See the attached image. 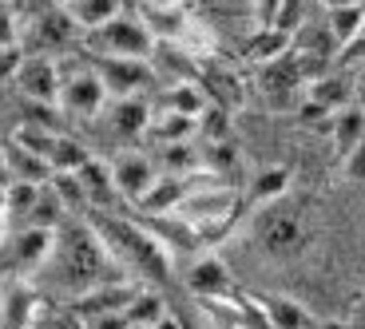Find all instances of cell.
Instances as JSON below:
<instances>
[{
  "label": "cell",
  "instance_id": "1",
  "mask_svg": "<svg viewBox=\"0 0 365 329\" xmlns=\"http://www.w3.org/2000/svg\"><path fill=\"white\" fill-rule=\"evenodd\" d=\"M36 278H44L48 290L64 293V298H80L91 286L111 282V278H128L115 266V258L108 254V246L100 242V234L91 230L88 219H68L56 230L52 258L44 262Z\"/></svg>",
  "mask_w": 365,
  "mask_h": 329
},
{
  "label": "cell",
  "instance_id": "2",
  "mask_svg": "<svg viewBox=\"0 0 365 329\" xmlns=\"http://www.w3.org/2000/svg\"><path fill=\"white\" fill-rule=\"evenodd\" d=\"M91 230L100 234V242L108 246V254L115 258V266L131 282L143 286H163L167 278L175 274V254L155 230L139 219H128V214H103L91 211L88 214Z\"/></svg>",
  "mask_w": 365,
  "mask_h": 329
},
{
  "label": "cell",
  "instance_id": "3",
  "mask_svg": "<svg viewBox=\"0 0 365 329\" xmlns=\"http://www.w3.org/2000/svg\"><path fill=\"white\" fill-rule=\"evenodd\" d=\"M187 183H191V191H187V199L179 202L175 219H179L187 230H195L199 238L222 234V230L242 214L247 194L238 191V187H230L227 179H219L215 171L199 167L195 174H187Z\"/></svg>",
  "mask_w": 365,
  "mask_h": 329
},
{
  "label": "cell",
  "instance_id": "4",
  "mask_svg": "<svg viewBox=\"0 0 365 329\" xmlns=\"http://www.w3.org/2000/svg\"><path fill=\"white\" fill-rule=\"evenodd\" d=\"M250 238L255 246L262 250L274 262H290L302 250L310 246V222H306V211L298 202H290V194L278 202H266V207H255V222H250Z\"/></svg>",
  "mask_w": 365,
  "mask_h": 329
},
{
  "label": "cell",
  "instance_id": "5",
  "mask_svg": "<svg viewBox=\"0 0 365 329\" xmlns=\"http://www.w3.org/2000/svg\"><path fill=\"white\" fill-rule=\"evenodd\" d=\"M155 44L159 40L151 36L143 16H131V12L115 16L100 32H88V48H96V60H151Z\"/></svg>",
  "mask_w": 365,
  "mask_h": 329
},
{
  "label": "cell",
  "instance_id": "6",
  "mask_svg": "<svg viewBox=\"0 0 365 329\" xmlns=\"http://www.w3.org/2000/svg\"><path fill=\"white\" fill-rule=\"evenodd\" d=\"M12 83H16V92L24 95L28 103L60 108L64 72H60V64H56L52 56H44V52H24V60H20V68H16V75H12Z\"/></svg>",
  "mask_w": 365,
  "mask_h": 329
},
{
  "label": "cell",
  "instance_id": "7",
  "mask_svg": "<svg viewBox=\"0 0 365 329\" xmlns=\"http://www.w3.org/2000/svg\"><path fill=\"white\" fill-rule=\"evenodd\" d=\"M52 246H56V230H44V226H16L0 250V262H9V270L16 278L24 274H40L44 262L52 258Z\"/></svg>",
  "mask_w": 365,
  "mask_h": 329
},
{
  "label": "cell",
  "instance_id": "8",
  "mask_svg": "<svg viewBox=\"0 0 365 329\" xmlns=\"http://www.w3.org/2000/svg\"><path fill=\"white\" fill-rule=\"evenodd\" d=\"M91 72L100 75L108 100H135L159 80L151 60H96Z\"/></svg>",
  "mask_w": 365,
  "mask_h": 329
},
{
  "label": "cell",
  "instance_id": "9",
  "mask_svg": "<svg viewBox=\"0 0 365 329\" xmlns=\"http://www.w3.org/2000/svg\"><path fill=\"white\" fill-rule=\"evenodd\" d=\"M135 293H139V282H131V278H111V282H100V286H91L88 293L72 298V313L80 318V325H91V321H100V318L123 313Z\"/></svg>",
  "mask_w": 365,
  "mask_h": 329
},
{
  "label": "cell",
  "instance_id": "10",
  "mask_svg": "<svg viewBox=\"0 0 365 329\" xmlns=\"http://www.w3.org/2000/svg\"><path fill=\"white\" fill-rule=\"evenodd\" d=\"M182 286L199 298V302H222V298H235L238 286H235V274H230V266L222 262L219 254H202L187 266V274H182Z\"/></svg>",
  "mask_w": 365,
  "mask_h": 329
},
{
  "label": "cell",
  "instance_id": "11",
  "mask_svg": "<svg viewBox=\"0 0 365 329\" xmlns=\"http://www.w3.org/2000/svg\"><path fill=\"white\" fill-rule=\"evenodd\" d=\"M60 108H64L68 115H80V119L103 115V108H108V92H103L100 75L91 72V68L68 72L64 88H60Z\"/></svg>",
  "mask_w": 365,
  "mask_h": 329
},
{
  "label": "cell",
  "instance_id": "12",
  "mask_svg": "<svg viewBox=\"0 0 365 329\" xmlns=\"http://www.w3.org/2000/svg\"><path fill=\"white\" fill-rule=\"evenodd\" d=\"M111 174H115L119 199L128 202V207H139V199H143V194L151 191V183L159 179V167L151 163V155H143V151H123L119 159H111Z\"/></svg>",
  "mask_w": 365,
  "mask_h": 329
},
{
  "label": "cell",
  "instance_id": "13",
  "mask_svg": "<svg viewBox=\"0 0 365 329\" xmlns=\"http://www.w3.org/2000/svg\"><path fill=\"white\" fill-rule=\"evenodd\" d=\"M76 179H80L83 194H88V207L91 211H103V214H119L128 202L119 199L115 191V174H111V163L108 159H96L91 155L88 163L76 171Z\"/></svg>",
  "mask_w": 365,
  "mask_h": 329
},
{
  "label": "cell",
  "instance_id": "14",
  "mask_svg": "<svg viewBox=\"0 0 365 329\" xmlns=\"http://www.w3.org/2000/svg\"><path fill=\"white\" fill-rule=\"evenodd\" d=\"M187 191H191L187 174H163L159 171V179L151 183V191L139 199L135 211L143 214V219H167V214L179 211V202L187 199Z\"/></svg>",
  "mask_w": 365,
  "mask_h": 329
},
{
  "label": "cell",
  "instance_id": "15",
  "mask_svg": "<svg viewBox=\"0 0 365 329\" xmlns=\"http://www.w3.org/2000/svg\"><path fill=\"white\" fill-rule=\"evenodd\" d=\"M103 111H108V115H103L108 127L115 131L119 139H143L147 127H151V115H155L143 95H135V100H111Z\"/></svg>",
  "mask_w": 365,
  "mask_h": 329
},
{
  "label": "cell",
  "instance_id": "16",
  "mask_svg": "<svg viewBox=\"0 0 365 329\" xmlns=\"http://www.w3.org/2000/svg\"><path fill=\"white\" fill-rule=\"evenodd\" d=\"M4 167H9V183H36L44 187L48 179H52V167L44 163L40 155H32L24 143H16V139H4Z\"/></svg>",
  "mask_w": 365,
  "mask_h": 329
},
{
  "label": "cell",
  "instance_id": "17",
  "mask_svg": "<svg viewBox=\"0 0 365 329\" xmlns=\"http://www.w3.org/2000/svg\"><path fill=\"white\" fill-rule=\"evenodd\" d=\"M143 139H151L159 151H163V147H175V143H195V139H199V119L175 115V111H155Z\"/></svg>",
  "mask_w": 365,
  "mask_h": 329
},
{
  "label": "cell",
  "instance_id": "18",
  "mask_svg": "<svg viewBox=\"0 0 365 329\" xmlns=\"http://www.w3.org/2000/svg\"><path fill=\"white\" fill-rule=\"evenodd\" d=\"M258 306H262L270 329H314L318 325V321L310 318V310L302 302H294V298H286V293H262Z\"/></svg>",
  "mask_w": 365,
  "mask_h": 329
},
{
  "label": "cell",
  "instance_id": "19",
  "mask_svg": "<svg viewBox=\"0 0 365 329\" xmlns=\"http://www.w3.org/2000/svg\"><path fill=\"white\" fill-rule=\"evenodd\" d=\"M64 12L83 36H88V32H100L103 24H111L115 16H123V0H72Z\"/></svg>",
  "mask_w": 365,
  "mask_h": 329
},
{
  "label": "cell",
  "instance_id": "20",
  "mask_svg": "<svg viewBox=\"0 0 365 329\" xmlns=\"http://www.w3.org/2000/svg\"><path fill=\"white\" fill-rule=\"evenodd\" d=\"M306 100L318 103L326 115H338L341 108L354 103V83H349L346 75H318V80L306 88Z\"/></svg>",
  "mask_w": 365,
  "mask_h": 329
},
{
  "label": "cell",
  "instance_id": "21",
  "mask_svg": "<svg viewBox=\"0 0 365 329\" xmlns=\"http://www.w3.org/2000/svg\"><path fill=\"white\" fill-rule=\"evenodd\" d=\"M76 32H80V28H76L72 20H68V12H64V9L48 12V16L36 24V52H44V56L60 52V48H68V44L76 40Z\"/></svg>",
  "mask_w": 365,
  "mask_h": 329
},
{
  "label": "cell",
  "instance_id": "22",
  "mask_svg": "<svg viewBox=\"0 0 365 329\" xmlns=\"http://www.w3.org/2000/svg\"><path fill=\"white\" fill-rule=\"evenodd\" d=\"M329 135H334V147H338V155L346 159L354 147L365 143V115L349 103V108H341L338 115H329Z\"/></svg>",
  "mask_w": 365,
  "mask_h": 329
},
{
  "label": "cell",
  "instance_id": "23",
  "mask_svg": "<svg viewBox=\"0 0 365 329\" xmlns=\"http://www.w3.org/2000/svg\"><path fill=\"white\" fill-rule=\"evenodd\" d=\"M290 194V171L286 167H262V171L250 179L247 202L250 207H266V202H278Z\"/></svg>",
  "mask_w": 365,
  "mask_h": 329
},
{
  "label": "cell",
  "instance_id": "24",
  "mask_svg": "<svg viewBox=\"0 0 365 329\" xmlns=\"http://www.w3.org/2000/svg\"><path fill=\"white\" fill-rule=\"evenodd\" d=\"M202 92H207V100L215 103V108H227V111H235V108H242V80H238L235 72H227V68H210L207 75H202Z\"/></svg>",
  "mask_w": 365,
  "mask_h": 329
},
{
  "label": "cell",
  "instance_id": "25",
  "mask_svg": "<svg viewBox=\"0 0 365 329\" xmlns=\"http://www.w3.org/2000/svg\"><path fill=\"white\" fill-rule=\"evenodd\" d=\"M163 313H167L163 293H159L155 286H139V293L131 298V306L123 310V318H128L131 329H151V325H159Z\"/></svg>",
  "mask_w": 365,
  "mask_h": 329
},
{
  "label": "cell",
  "instance_id": "26",
  "mask_svg": "<svg viewBox=\"0 0 365 329\" xmlns=\"http://www.w3.org/2000/svg\"><path fill=\"white\" fill-rule=\"evenodd\" d=\"M88 159H91L88 143L60 131V135H56V143H52V155H48V167H52V174H76L83 163H88Z\"/></svg>",
  "mask_w": 365,
  "mask_h": 329
},
{
  "label": "cell",
  "instance_id": "27",
  "mask_svg": "<svg viewBox=\"0 0 365 329\" xmlns=\"http://www.w3.org/2000/svg\"><path fill=\"white\" fill-rule=\"evenodd\" d=\"M326 32L334 36V44H338V52L341 48H349L357 40V32L365 28V4H357V9H326Z\"/></svg>",
  "mask_w": 365,
  "mask_h": 329
},
{
  "label": "cell",
  "instance_id": "28",
  "mask_svg": "<svg viewBox=\"0 0 365 329\" xmlns=\"http://www.w3.org/2000/svg\"><path fill=\"white\" fill-rule=\"evenodd\" d=\"M294 48V36L290 32H282V28H258V36L247 44V56L255 60V64H274V60H282L286 52Z\"/></svg>",
  "mask_w": 365,
  "mask_h": 329
},
{
  "label": "cell",
  "instance_id": "29",
  "mask_svg": "<svg viewBox=\"0 0 365 329\" xmlns=\"http://www.w3.org/2000/svg\"><path fill=\"white\" fill-rule=\"evenodd\" d=\"M32 329H83V325H80V318L72 313V306H52L48 302L44 310H40V318H36Z\"/></svg>",
  "mask_w": 365,
  "mask_h": 329
},
{
  "label": "cell",
  "instance_id": "30",
  "mask_svg": "<svg viewBox=\"0 0 365 329\" xmlns=\"http://www.w3.org/2000/svg\"><path fill=\"white\" fill-rule=\"evenodd\" d=\"M0 48H20V16L12 0H0Z\"/></svg>",
  "mask_w": 365,
  "mask_h": 329
},
{
  "label": "cell",
  "instance_id": "31",
  "mask_svg": "<svg viewBox=\"0 0 365 329\" xmlns=\"http://www.w3.org/2000/svg\"><path fill=\"white\" fill-rule=\"evenodd\" d=\"M341 167H346V174L349 179H357V183H365V143L361 147H354L346 159H341Z\"/></svg>",
  "mask_w": 365,
  "mask_h": 329
},
{
  "label": "cell",
  "instance_id": "32",
  "mask_svg": "<svg viewBox=\"0 0 365 329\" xmlns=\"http://www.w3.org/2000/svg\"><path fill=\"white\" fill-rule=\"evenodd\" d=\"M20 60H24L20 48H0V80H12L16 68H20Z\"/></svg>",
  "mask_w": 365,
  "mask_h": 329
},
{
  "label": "cell",
  "instance_id": "33",
  "mask_svg": "<svg viewBox=\"0 0 365 329\" xmlns=\"http://www.w3.org/2000/svg\"><path fill=\"white\" fill-rule=\"evenodd\" d=\"M341 64H357V68H361L365 64V28H361V32H357V40H354V44H349V48H341Z\"/></svg>",
  "mask_w": 365,
  "mask_h": 329
},
{
  "label": "cell",
  "instance_id": "34",
  "mask_svg": "<svg viewBox=\"0 0 365 329\" xmlns=\"http://www.w3.org/2000/svg\"><path fill=\"white\" fill-rule=\"evenodd\" d=\"M187 0H147V9H155V12H179Z\"/></svg>",
  "mask_w": 365,
  "mask_h": 329
},
{
  "label": "cell",
  "instance_id": "35",
  "mask_svg": "<svg viewBox=\"0 0 365 329\" xmlns=\"http://www.w3.org/2000/svg\"><path fill=\"white\" fill-rule=\"evenodd\" d=\"M151 329H182V321H179V313L167 310L163 318H159V325H151Z\"/></svg>",
  "mask_w": 365,
  "mask_h": 329
},
{
  "label": "cell",
  "instance_id": "36",
  "mask_svg": "<svg viewBox=\"0 0 365 329\" xmlns=\"http://www.w3.org/2000/svg\"><path fill=\"white\" fill-rule=\"evenodd\" d=\"M354 108H357V111H361V115H365V75H361V80L354 83Z\"/></svg>",
  "mask_w": 365,
  "mask_h": 329
},
{
  "label": "cell",
  "instance_id": "37",
  "mask_svg": "<svg viewBox=\"0 0 365 329\" xmlns=\"http://www.w3.org/2000/svg\"><path fill=\"white\" fill-rule=\"evenodd\" d=\"M326 9H357V4H365V0H322Z\"/></svg>",
  "mask_w": 365,
  "mask_h": 329
},
{
  "label": "cell",
  "instance_id": "38",
  "mask_svg": "<svg viewBox=\"0 0 365 329\" xmlns=\"http://www.w3.org/2000/svg\"><path fill=\"white\" fill-rule=\"evenodd\" d=\"M9 187V167H4V147H0V191Z\"/></svg>",
  "mask_w": 365,
  "mask_h": 329
},
{
  "label": "cell",
  "instance_id": "39",
  "mask_svg": "<svg viewBox=\"0 0 365 329\" xmlns=\"http://www.w3.org/2000/svg\"><path fill=\"white\" fill-rule=\"evenodd\" d=\"M314 329H349V321H318Z\"/></svg>",
  "mask_w": 365,
  "mask_h": 329
},
{
  "label": "cell",
  "instance_id": "40",
  "mask_svg": "<svg viewBox=\"0 0 365 329\" xmlns=\"http://www.w3.org/2000/svg\"><path fill=\"white\" fill-rule=\"evenodd\" d=\"M56 4H60V9H68V4H72V0H56Z\"/></svg>",
  "mask_w": 365,
  "mask_h": 329
}]
</instances>
